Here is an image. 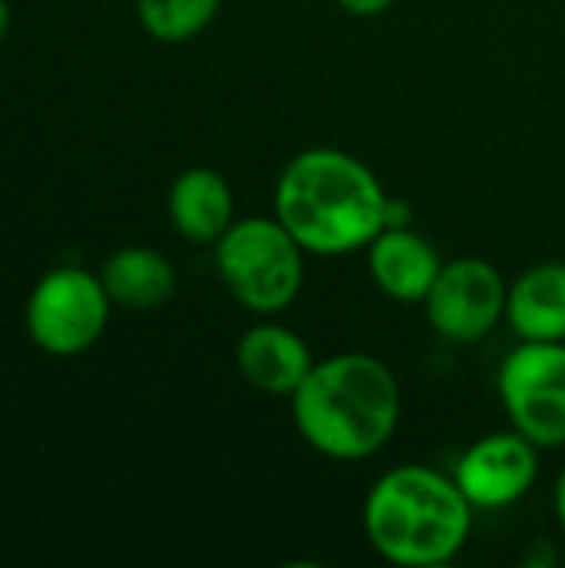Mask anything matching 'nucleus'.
Wrapping results in <instances>:
<instances>
[{"instance_id": "f257e3e1", "label": "nucleus", "mask_w": 565, "mask_h": 568, "mask_svg": "<svg viewBox=\"0 0 565 568\" xmlns=\"http://www.w3.org/2000/svg\"><path fill=\"white\" fill-rule=\"evenodd\" d=\"M273 210L306 253L346 256L366 250L386 230L390 196L353 153L310 146L283 166Z\"/></svg>"}, {"instance_id": "f03ea898", "label": "nucleus", "mask_w": 565, "mask_h": 568, "mask_svg": "<svg viewBox=\"0 0 565 568\" xmlns=\"http://www.w3.org/2000/svg\"><path fill=\"white\" fill-rule=\"evenodd\" d=\"M290 403L306 446L336 463L376 456L396 436L403 416L393 369L370 353H336L316 363Z\"/></svg>"}, {"instance_id": "7ed1b4c3", "label": "nucleus", "mask_w": 565, "mask_h": 568, "mask_svg": "<svg viewBox=\"0 0 565 568\" xmlns=\"http://www.w3.org/2000/svg\"><path fill=\"white\" fill-rule=\"evenodd\" d=\"M473 503L453 476L430 466L383 473L363 503V532L376 556L403 568L453 562L473 532Z\"/></svg>"}, {"instance_id": "20e7f679", "label": "nucleus", "mask_w": 565, "mask_h": 568, "mask_svg": "<svg viewBox=\"0 0 565 568\" xmlns=\"http://www.w3.org/2000/svg\"><path fill=\"white\" fill-rule=\"evenodd\" d=\"M303 253L276 216H246L216 240V273L243 310L276 316L303 290Z\"/></svg>"}, {"instance_id": "39448f33", "label": "nucleus", "mask_w": 565, "mask_h": 568, "mask_svg": "<svg viewBox=\"0 0 565 568\" xmlns=\"http://www.w3.org/2000/svg\"><path fill=\"white\" fill-rule=\"evenodd\" d=\"M110 293L100 276L80 266H57L27 300V333L47 356H80L107 329Z\"/></svg>"}, {"instance_id": "423d86ee", "label": "nucleus", "mask_w": 565, "mask_h": 568, "mask_svg": "<svg viewBox=\"0 0 565 568\" xmlns=\"http://www.w3.org/2000/svg\"><path fill=\"white\" fill-rule=\"evenodd\" d=\"M509 426L539 449L565 446V343H519L496 376Z\"/></svg>"}, {"instance_id": "0eeeda50", "label": "nucleus", "mask_w": 565, "mask_h": 568, "mask_svg": "<svg viewBox=\"0 0 565 568\" xmlns=\"http://www.w3.org/2000/svg\"><path fill=\"white\" fill-rule=\"evenodd\" d=\"M506 280L503 273L476 256L443 263L430 296L423 300L430 326L450 343H480L506 316Z\"/></svg>"}, {"instance_id": "6e6552de", "label": "nucleus", "mask_w": 565, "mask_h": 568, "mask_svg": "<svg viewBox=\"0 0 565 568\" xmlns=\"http://www.w3.org/2000/svg\"><path fill=\"white\" fill-rule=\"evenodd\" d=\"M453 479L473 509L516 506L539 479V446L516 429L490 433L456 459Z\"/></svg>"}, {"instance_id": "1a4fd4ad", "label": "nucleus", "mask_w": 565, "mask_h": 568, "mask_svg": "<svg viewBox=\"0 0 565 568\" xmlns=\"http://www.w3.org/2000/svg\"><path fill=\"white\" fill-rule=\"evenodd\" d=\"M366 266L376 290L396 303H423L443 270L436 246L410 226H386L366 246Z\"/></svg>"}, {"instance_id": "9d476101", "label": "nucleus", "mask_w": 565, "mask_h": 568, "mask_svg": "<svg viewBox=\"0 0 565 568\" xmlns=\"http://www.w3.org/2000/svg\"><path fill=\"white\" fill-rule=\"evenodd\" d=\"M236 366L256 393L293 396L316 363L300 333L280 323H256L236 343Z\"/></svg>"}, {"instance_id": "9b49d317", "label": "nucleus", "mask_w": 565, "mask_h": 568, "mask_svg": "<svg viewBox=\"0 0 565 568\" xmlns=\"http://www.w3.org/2000/svg\"><path fill=\"white\" fill-rule=\"evenodd\" d=\"M173 230L190 243H216L233 226V190L210 166L183 170L167 196Z\"/></svg>"}, {"instance_id": "f8f14e48", "label": "nucleus", "mask_w": 565, "mask_h": 568, "mask_svg": "<svg viewBox=\"0 0 565 568\" xmlns=\"http://www.w3.org/2000/svg\"><path fill=\"white\" fill-rule=\"evenodd\" d=\"M506 320L526 343H565V263H539L519 273L509 286Z\"/></svg>"}, {"instance_id": "ddd939ff", "label": "nucleus", "mask_w": 565, "mask_h": 568, "mask_svg": "<svg viewBox=\"0 0 565 568\" xmlns=\"http://www.w3.org/2000/svg\"><path fill=\"white\" fill-rule=\"evenodd\" d=\"M100 280L113 303L127 310H157L163 306L176 290V270L173 263L150 250V246H123L117 250L103 270Z\"/></svg>"}, {"instance_id": "4468645a", "label": "nucleus", "mask_w": 565, "mask_h": 568, "mask_svg": "<svg viewBox=\"0 0 565 568\" xmlns=\"http://www.w3.org/2000/svg\"><path fill=\"white\" fill-rule=\"evenodd\" d=\"M223 0H137L143 30L160 43H186L203 33Z\"/></svg>"}, {"instance_id": "2eb2a0df", "label": "nucleus", "mask_w": 565, "mask_h": 568, "mask_svg": "<svg viewBox=\"0 0 565 568\" xmlns=\"http://www.w3.org/2000/svg\"><path fill=\"white\" fill-rule=\"evenodd\" d=\"M350 17H380L386 13L396 0H336Z\"/></svg>"}, {"instance_id": "dca6fc26", "label": "nucleus", "mask_w": 565, "mask_h": 568, "mask_svg": "<svg viewBox=\"0 0 565 568\" xmlns=\"http://www.w3.org/2000/svg\"><path fill=\"white\" fill-rule=\"evenodd\" d=\"M556 519H559V529H563L565 536V466L563 473H559V479H556Z\"/></svg>"}, {"instance_id": "f3484780", "label": "nucleus", "mask_w": 565, "mask_h": 568, "mask_svg": "<svg viewBox=\"0 0 565 568\" xmlns=\"http://www.w3.org/2000/svg\"><path fill=\"white\" fill-rule=\"evenodd\" d=\"M7 30H10V7H7V0H0V43H3Z\"/></svg>"}]
</instances>
